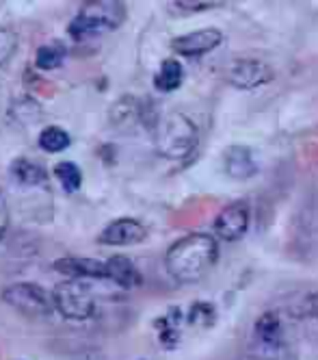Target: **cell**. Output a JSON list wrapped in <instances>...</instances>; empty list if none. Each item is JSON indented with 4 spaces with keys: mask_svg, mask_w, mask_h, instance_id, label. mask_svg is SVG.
Wrapping results in <instances>:
<instances>
[{
    "mask_svg": "<svg viewBox=\"0 0 318 360\" xmlns=\"http://www.w3.org/2000/svg\"><path fill=\"white\" fill-rule=\"evenodd\" d=\"M104 265H106V280H111L115 287L124 291H132L143 285L141 271L126 256H111L109 261H104Z\"/></svg>",
    "mask_w": 318,
    "mask_h": 360,
    "instance_id": "cell-13",
    "label": "cell"
},
{
    "mask_svg": "<svg viewBox=\"0 0 318 360\" xmlns=\"http://www.w3.org/2000/svg\"><path fill=\"white\" fill-rule=\"evenodd\" d=\"M215 306L208 304V302H195L191 306V311L187 315V323L189 326H204V328H210L212 323H215Z\"/></svg>",
    "mask_w": 318,
    "mask_h": 360,
    "instance_id": "cell-21",
    "label": "cell"
},
{
    "mask_svg": "<svg viewBox=\"0 0 318 360\" xmlns=\"http://www.w3.org/2000/svg\"><path fill=\"white\" fill-rule=\"evenodd\" d=\"M221 41H223V33L219 29H201L171 39V48L182 57H201L219 48Z\"/></svg>",
    "mask_w": 318,
    "mask_h": 360,
    "instance_id": "cell-10",
    "label": "cell"
},
{
    "mask_svg": "<svg viewBox=\"0 0 318 360\" xmlns=\"http://www.w3.org/2000/svg\"><path fill=\"white\" fill-rule=\"evenodd\" d=\"M145 239H147V228L139 219L121 217V219L111 221L102 230L98 243L111 245V248H128V245H139Z\"/></svg>",
    "mask_w": 318,
    "mask_h": 360,
    "instance_id": "cell-9",
    "label": "cell"
},
{
    "mask_svg": "<svg viewBox=\"0 0 318 360\" xmlns=\"http://www.w3.org/2000/svg\"><path fill=\"white\" fill-rule=\"evenodd\" d=\"M55 176L59 178L61 187L67 191V193H74L81 189L83 185V172L78 167L74 161H61L55 165Z\"/></svg>",
    "mask_w": 318,
    "mask_h": 360,
    "instance_id": "cell-20",
    "label": "cell"
},
{
    "mask_svg": "<svg viewBox=\"0 0 318 360\" xmlns=\"http://www.w3.org/2000/svg\"><path fill=\"white\" fill-rule=\"evenodd\" d=\"M154 143L161 157L182 161L195 152L199 143L197 124L184 113H171L154 126Z\"/></svg>",
    "mask_w": 318,
    "mask_h": 360,
    "instance_id": "cell-2",
    "label": "cell"
},
{
    "mask_svg": "<svg viewBox=\"0 0 318 360\" xmlns=\"http://www.w3.org/2000/svg\"><path fill=\"white\" fill-rule=\"evenodd\" d=\"M273 68L260 59H236L227 72V81L236 89H256L273 81Z\"/></svg>",
    "mask_w": 318,
    "mask_h": 360,
    "instance_id": "cell-8",
    "label": "cell"
},
{
    "mask_svg": "<svg viewBox=\"0 0 318 360\" xmlns=\"http://www.w3.org/2000/svg\"><path fill=\"white\" fill-rule=\"evenodd\" d=\"M126 5L119 0H91L85 3L78 15L69 22V37L83 41L102 33L119 29L126 20Z\"/></svg>",
    "mask_w": 318,
    "mask_h": 360,
    "instance_id": "cell-3",
    "label": "cell"
},
{
    "mask_svg": "<svg viewBox=\"0 0 318 360\" xmlns=\"http://www.w3.org/2000/svg\"><path fill=\"white\" fill-rule=\"evenodd\" d=\"M9 228V204H7V198L0 191V239L5 237Z\"/></svg>",
    "mask_w": 318,
    "mask_h": 360,
    "instance_id": "cell-24",
    "label": "cell"
},
{
    "mask_svg": "<svg viewBox=\"0 0 318 360\" xmlns=\"http://www.w3.org/2000/svg\"><path fill=\"white\" fill-rule=\"evenodd\" d=\"M281 319L275 311H269L258 317L256 326H253V343H256V356L249 360H264L267 358H275L277 352L281 349Z\"/></svg>",
    "mask_w": 318,
    "mask_h": 360,
    "instance_id": "cell-7",
    "label": "cell"
},
{
    "mask_svg": "<svg viewBox=\"0 0 318 360\" xmlns=\"http://www.w3.org/2000/svg\"><path fill=\"white\" fill-rule=\"evenodd\" d=\"M147 107L137 96H121L109 111L111 126L119 128V131H130L137 124H147ZM150 126V124H147Z\"/></svg>",
    "mask_w": 318,
    "mask_h": 360,
    "instance_id": "cell-11",
    "label": "cell"
},
{
    "mask_svg": "<svg viewBox=\"0 0 318 360\" xmlns=\"http://www.w3.org/2000/svg\"><path fill=\"white\" fill-rule=\"evenodd\" d=\"M3 302L26 319H46L57 311L52 293L35 282H15L5 287Z\"/></svg>",
    "mask_w": 318,
    "mask_h": 360,
    "instance_id": "cell-4",
    "label": "cell"
},
{
    "mask_svg": "<svg viewBox=\"0 0 318 360\" xmlns=\"http://www.w3.org/2000/svg\"><path fill=\"white\" fill-rule=\"evenodd\" d=\"M219 259V243L204 233H191L178 239L165 254V267L169 276L182 285L201 280Z\"/></svg>",
    "mask_w": 318,
    "mask_h": 360,
    "instance_id": "cell-1",
    "label": "cell"
},
{
    "mask_svg": "<svg viewBox=\"0 0 318 360\" xmlns=\"http://www.w3.org/2000/svg\"><path fill=\"white\" fill-rule=\"evenodd\" d=\"M59 274L69 280H106V265L95 259H83V256H63L52 263Z\"/></svg>",
    "mask_w": 318,
    "mask_h": 360,
    "instance_id": "cell-12",
    "label": "cell"
},
{
    "mask_svg": "<svg viewBox=\"0 0 318 360\" xmlns=\"http://www.w3.org/2000/svg\"><path fill=\"white\" fill-rule=\"evenodd\" d=\"M18 50V33L0 27V68H3Z\"/></svg>",
    "mask_w": 318,
    "mask_h": 360,
    "instance_id": "cell-22",
    "label": "cell"
},
{
    "mask_svg": "<svg viewBox=\"0 0 318 360\" xmlns=\"http://www.w3.org/2000/svg\"><path fill=\"white\" fill-rule=\"evenodd\" d=\"M37 143H39L41 150H46L50 154H57V152H63V150L69 148L72 137H69V133L65 131V128H61V126H48V128H44V131L39 133Z\"/></svg>",
    "mask_w": 318,
    "mask_h": 360,
    "instance_id": "cell-19",
    "label": "cell"
},
{
    "mask_svg": "<svg viewBox=\"0 0 318 360\" xmlns=\"http://www.w3.org/2000/svg\"><path fill=\"white\" fill-rule=\"evenodd\" d=\"M251 224V207L247 200L230 202L227 207L221 209V213L215 217L212 230L221 241H238L245 237Z\"/></svg>",
    "mask_w": 318,
    "mask_h": 360,
    "instance_id": "cell-6",
    "label": "cell"
},
{
    "mask_svg": "<svg viewBox=\"0 0 318 360\" xmlns=\"http://www.w3.org/2000/svg\"><path fill=\"white\" fill-rule=\"evenodd\" d=\"M225 3H215V0H208V3H191V0H178L173 3V7L178 9H187V11H208V9H215V7H223Z\"/></svg>",
    "mask_w": 318,
    "mask_h": 360,
    "instance_id": "cell-23",
    "label": "cell"
},
{
    "mask_svg": "<svg viewBox=\"0 0 318 360\" xmlns=\"http://www.w3.org/2000/svg\"><path fill=\"white\" fill-rule=\"evenodd\" d=\"M67 57V46L61 39L46 41L37 48L35 53V65L39 70H57Z\"/></svg>",
    "mask_w": 318,
    "mask_h": 360,
    "instance_id": "cell-18",
    "label": "cell"
},
{
    "mask_svg": "<svg viewBox=\"0 0 318 360\" xmlns=\"http://www.w3.org/2000/svg\"><path fill=\"white\" fill-rule=\"evenodd\" d=\"M187 321V315H184L180 308H171V311L156 321V332H158V341H161L165 347H175L182 339V326Z\"/></svg>",
    "mask_w": 318,
    "mask_h": 360,
    "instance_id": "cell-15",
    "label": "cell"
},
{
    "mask_svg": "<svg viewBox=\"0 0 318 360\" xmlns=\"http://www.w3.org/2000/svg\"><path fill=\"white\" fill-rule=\"evenodd\" d=\"M184 81V68L180 61L175 59H165L161 63V70L156 72L154 76V87L163 94H169V91H175Z\"/></svg>",
    "mask_w": 318,
    "mask_h": 360,
    "instance_id": "cell-17",
    "label": "cell"
},
{
    "mask_svg": "<svg viewBox=\"0 0 318 360\" xmlns=\"http://www.w3.org/2000/svg\"><path fill=\"white\" fill-rule=\"evenodd\" d=\"M223 165H225V172L232 178H236V180L253 178L258 174V169H260L253 150L247 148V146H232V148H227L225 157H223Z\"/></svg>",
    "mask_w": 318,
    "mask_h": 360,
    "instance_id": "cell-14",
    "label": "cell"
},
{
    "mask_svg": "<svg viewBox=\"0 0 318 360\" xmlns=\"http://www.w3.org/2000/svg\"><path fill=\"white\" fill-rule=\"evenodd\" d=\"M55 308L61 317L69 321H85L95 313V300L93 291L87 285V280H65L59 282L52 291Z\"/></svg>",
    "mask_w": 318,
    "mask_h": 360,
    "instance_id": "cell-5",
    "label": "cell"
},
{
    "mask_svg": "<svg viewBox=\"0 0 318 360\" xmlns=\"http://www.w3.org/2000/svg\"><path fill=\"white\" fill-rule=\"evenodd\" d=\"M316 319H318V308H316Z\"/></svg>",
    "mask_w": 318,
    "mask_h": 360,
    "instance_id": "cell-25",
    "label": "cell"
},
{
    "mask_svg": "<svg viewBox=\"0 0 318 360\" xmlns=\"http://www.w3.org/2000/svg\"><path fill=\"white\" fill-rule=\"evenodd\" d=\"M11 176L18 180L24 187H39L48 183V172L44 169V165L31 161V159H15L11 163Z\"/></svg>",
    "mask_w": 318,
    "mask_h": 360,
    "instance_id": "cell-16",
    "label": "cell"
}]
</instances>
